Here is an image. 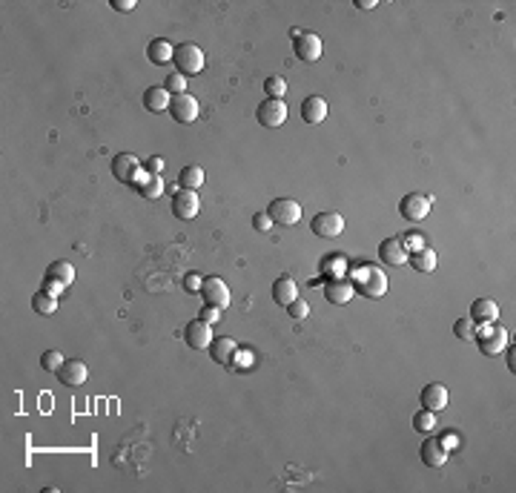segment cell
Segmentation results:
<instances>
[{"mask_svg":"<svg viewBox=\"0 0 516 493\" xmlns=\"http://www.w3.org/2000/svg\"><path fill=\"white\" fill-rule=\"evenodd\" d=\"M353 290L356 293H361V296H367V299H382L385 293H388V275L379 270V267H358L356 272H353Z\"/></svg>","mask_w":516,"mask_h":493,"instance_id":"1","label":"cell"},{"mask_svg":"<svg viewBox=\"0 0 516 493\" xmlns=\"http://www.w3.org/2000/svg\"><path fill=\"white\" fill-rule=\"evenodd\" d=\"M473 341L479 344V350L485 356H499L507 347V330L496 327V321L493 324H476V338Z\"/></svg>","mask_w":516,"mask_h":493,"instance_id":"2","label":"cell"},{"mask_svg":"<svg viewBox=\"0 0 516 493\" xmlns=\"http://www.w3.org/2000/svg\"><path fill=\"white\" fill-rule=\"evenodd\" d=\"M172 63H175V69H178L184 78L187 75H198L201 69H204V52L195 43H181V46H175Z\"/></svg>","mask_w":516,"mask_h":493,"instance_id":"3","label":"cell"},{"mask_svg":"<svg viewBox=\"0 0 516 493\" xmlns=\"http://www.w3.org/2000/svg\"><path fill=\"white\" fill-rule=\"evenodd\" d=\"M267 216L273 218V224L296 227V224L302 221V206H299V201H292V198H275V201L267 206Z\"/></svg>","mask_w":516,"mask_h":493,"instance_id":"4","label":"cell"},{"mask_svg":"<svg viewBox=\"0 0 516 493\" xmlns=\"http://www.w3.org/2000/svg\"><path fill=\"white\" fill-rule=\"evenodd\" d=\"M399 213H402L405 221L419 224V221H424L430 216V198L422 195V192H410V195H405L399 201Z\"/></svg>","mask_w":516,"mask_h":493,"instance_id":"5","label":"cell"},{"mask_svg":"<svg viewBox=\"0 0 516 493\" xmlns=\"http://www.w3.org/2000/svg\"><path fill=\"white\" fill-rule=\"evenodd\" d=\"M207 304H212V307H230V287L224 284V278H218V275H209V278H204V284H201V293H198Z\"/></svg>","mask_w":516,"mask_h":493,"instance_id":"6","label":"cell"},{"mask_svg":"<svg viewBox=\"0 0 516 493\" xmlns=\"http://www.w3.org/2000/svg\"><path fill=\"white\" fill-rule=\"evenodd\" d=\"M292 52H296V57L302 63H316L322 57L324 46H322V38L316 32H302L296 40H292Z\"/></svg>","mask_w":516,"mask_h":493,"instance_id":"7","label":"cell"},{"mask_svg":"<svg viewBox=\"0 0 516 493\" xmlns=\"http://www.w3.org/2000/svg\"><path fill=\"white\" fill-rule=\"evenodd\" d=\"M256 118H258V123H261V126H267V129H278V126L287 121V106H284V101L267 98V101H261V104H258Z\"/></svg>","mask_w":516,"mask_h":493,"instance_id":"8","label":"cell"},{"mask_svg":"<svg viewBox=\"0 0 516 493\" xmlns=\"http://www.w3.org/2000/svg\"><path fill=\"white\" fill-rule=\"evenodd\" d=\"M198 209H201V201L192 189H178L172 195V216L178 221H192L198 216Z\"/></svg>","mask_w":516,"mask_h":493,"instance_id":"9","label":"cell"},{"mask_svg":"<svg viewBox=\"0 0 516 493\" xmlns=\"http://www.w3.org/2000/svg\"><path fill=\"white\" fill-rule=\"evenodd\" d=\"M198 101L190 95V92H184V95H172V101H170V115L178 121V123H192L195 118H198Z\"/></svg>","mask_w":516,"mask_h":493,"instance_id":"10","label":"cell"},{"mask_svg":"<svg viewBox=\"0 0 516 493\" xmlns=\"http://www.w3.org/2000/svg\"><path fill=\"white\" fill-rule=\"evenodd\" d=\"M419 401H422V407H424V410H430V413L445 410V407H448V387H445V384H439V382H430V384H424V387H422Z\"/></svg>","mask_w":516,"mask_h":493,"instance_id":"11","label":"cell"},{"mask_svg":"<svg viewBox=\"0 0 516 493\" xmlns=\"http://www.w3.org/2000/svg\"><path fill=\"white\" fill-rule=\"evenodd\" d=\"M310 227L319 238H339L344 233V218L339 213H319Z\"/></svg>","mask_w":516,"mask_h":493,"instance_id":"12","label":"cell"},{"mask_svg":"<svg viewBox=\"0 0 516 493\" xmlns=\"http://www.w3.org/2000/svg\"><path fill=\"white\" fill-rule=\"evenodd\" d=\"M184 336H187V344L192 350H209V344H212V324L204 321V318H195V321L187 324Z\"/></svg>","mask_w":516,"mask_h":493,"instance_id":"13","label":"cell"},{"mask_svg":"<svg viewBox=\"0 0 516 493\" xmlns=\"http://www.w3.org/2000/svg\"><path fill=\"white\" fill-rule=\"evenodd\" d=\"M132 187L146 198V201H155V198H161L164 195V189H167V184H164V178L161 175H153V172H146V170H141L138 172V178L132 181Z\"/></svg>","mask_w":516,"mask_h":493,"instance_id":"14","label":"cell"},{"mask_svg":"<svg viewBox=\"0 0 516 493\" xmlns=\"http://www.w3.org/2000/svg\"><path fill=\"white\" fill-rule=\"evenodd\" d=\"M141 170H143V167H141V161H138L132 153H121V155L112 158V175H115L118 181H123V184H132V181L138 178Z\"/></svg>","mask_w":516,"mask_h":493,"instance_id":"15","label":"cell"},{"mask_svg":"<svg viewBox=\"0 0 516 493\" xmlns=\"http://www.w3.org/2000/svg\"><path fill=\"white\" fill-rule=\"evenodd\" d=\"M379 258H382L388 267H402V264L410 258V253H407V247H405V238H385V241L379 244Z\"/></svg>","mask_w":516,"mask_h":493,"instance_id":"16","label":"cell"},{"mask_svg":"<svg viewBox=\"0 0 516 493\" xmlns=\"http://www.w3.org/2000/svg\"><path fill=\"white\" fill-rule=\"evenodd\" d=\"M87 376H89V370H87V365L81 359H69L57 370V382L66 384V387H81L87 382Z\"/></svg>","mask_w":516,"mask_h":493,"instance_id":"17","label":"cell"},{"mask_svg":"<svg viewBox=\"0 0 516 493\" xmlns=\"http://www.w3.org/2000/svg\"><path fill=\"white\" fill-rule=\"evenodd\" d=\"M448 445L441 442V439H436V436H430V439H424L422 442V462L427 465V467H441L448 462Z\"/></svg>","mask_w":516,"mask_h":493,"instance_id":"18","label":"cell"},{"mask_svg":"<svg viewBox=\"0 0 516 493\" xmlns=\"http://www.w3.org/2000/svg\"><path fill=\"white\" fill-rule=\"evenodd\" d=\"M324 296H327V301H333V304H347V301L356 296V290H353V284H350V278H330L327 284H324Z\"/></svg>","mask_w":516,"mask_h":493,"instance_id":"19","label":"cell"},{"mask_svg":"<svg viewBox=\"0 0 516 493\" xmlns=\"http://www.w3.org/2000/svg\"><path fill=\"white\" fill-rule=\"evenodd\" d=\"M209 353H212V362H218V365H230V362L236 359V353H238V344H236V338L221 336V338H212Z\"/></svg>","mask_w":516,"mask_h":493,"instance_id":"20","label":"cell"},{"mask_svg":"<svg viewBox=\"0 0 516 493\" xmlns=\"http://www.w3.org/2000/svg\"><path fill=\"white\" fill-rule=\"evenodd\" d=\"M296 299H299V287H296V281H292L290 275L275 278V284H273V301H275L278 307H287L290 301H296Z\"/></svg>","mask_w":516,"mask_h":493,"instance_id":"21","label":"cell"},{"mask_svg":"<svg viewBox=\"0 0 516 493\" xmlns=\"http://www.w3.org/2000/svg\"><path fill=\"white\" fill-rule=\"evenodd\" d=\"M327 112H330V106H327V101H324L322 95H310V98H304V104H302V118H304V123H322V121L327 118Z\"/></svg>","mask_w":516,"mask_h":493,"instance_id":"22","label":"cell"},{"mask_svg":"<svg viewBox=\"0 0 516 493\" xmlns=\"http://www.w3.org/2000/svg\"><path fill=\"white\" fill-rule=\"evenodd\" d=\"M476 324H493L499 318V304L493 299H476L471 304V313H468Z\"/></svg>","mask_w":516,"mask_h":493,"instance_id":"23","label":"cell"},{"mask_svg":"<svg viewBox=\"0 0 516 493\" xmlns=\"http://www.w3.org/2000/svg\"><path fill=\"white\" fill-rule=\"evenodd\" d=\"M172 55H175V46L167 38H155V40H150V46H146V57H150V63H155V66L170 63Z\"/></svg>","mask_w":516,"mask_h":493,"instance_id":"24","label":"cell"},{"mask_svg":"<svg viewBox=\"0 0 516 493\" xmlns=\"http://www.w3.org/2000/svg\"><path fill=\"white\" fill-rule=\"evenodd\" d=\"M170 101L172 95L167 92V87H150L143 92V109L150 112H170Z\"/></svg>","mask_w":516,"mask_h":493,"instance_id":"25","label":"cell"},{"mask_svg":"<svg viewBox=\"0 0 516 493\" xmlns=\"http://www.w3.org/2000/svg\"><path fill=\"white\" fill-rule=\"evenodd\" d=\"M46 281H55V284H60V287H69L72 281H75V267H72L69 261H55L46 270Z\"/></svg>","mask_w":516,"mask_h":493,"instance_id":"26","label":"cell"},{"mask_svg":"<svg viewBox=\"0 0 516 493\" xmlns=\"http://www.w3.org/2000/svg\"><path fill=\"white\" fill-rule=\"evenodd\" d=\"M407 261H410V264H413V270H419V272H433V270H436V253H433L430 247L416 250Z\"/></svg>","mask_w":516,"mask_h":493,"instance_id":"27","label":"cell"},{"mask_svg":"<svg viewBox=\"0 0 516 493\" xmlns=\"http://www.w3.org/2000/svg\"><path fill=\"white\" fill-rule=\"evenodd\" d=\"M201 184H204V170L201 167H184L181 170V175H178V187L181 189H192L195 192Z\"/></svg>","mask_w":516,"mask_h":493,"instance_id":"28","label":"cell"},{"mask_svg":"<svg viewBox=\"0 0 516 493\" xmlns=\"http://www.w3.org/2000/svg\"><path fill=\"white\" fill-rule=\"evenodd\" d=\"M32 310H35L38 316H52V313L57 310V299H55L52 293L40 290V293L32 296Z\"/></svg>","mask_w":516,"mask_h":493,"instance_id":"29","label":"cell"},{"mask_svg":"<svg viewBox=\"0 0 516 493\" xmlns=\"http://www.w3.org/2000/svg\"><path fill=\"white\" fill-rule=\"evenodd\" d=\"M454 336L462 338V341H473L476 338V321L471 316H462L454 321Z\"/></svg>","mask_w":516,"mask_h":493,"instance_id":"30","label":"cell"},{"mask_svg":"<svg viewBox=\"0 0 516 493\" xmlns=\"http://www.w3.org/2000/svg\"><path fill=\"white\" fill-rule=\"evenodd\" d=\"M436 428V413H430V410H419L416 416H413V431H419V433H430Z\"/></svg>","mask_w":516,"mask_h":493,"instance_id":"31","label":"cell"},{"mask_svg":"<svg viewBox=\"0 0 516 493\" xmlns=\"http://www.w3.org/2000/svg\"><path fill=\"white\" fill-rule=\"evenodd\" d=\"M264 92H267V98L284 101V92H287V81H284V78H278V75H273V78H267V81H264Z\"/></svg>","mask_w":516,"mask_h":493,"instance_id":"32","label":"cell"},{"mask_svg":"<svg viewBox=\"0 0 516 493\" xmlns=\"http://www.w3.org/2000/svg\"><path fill=\"white\" fill-rule=\"evenodd\" d=\"M63 362H66V359H63V356L57 353V350H46V353L40 356V367H43L46 373H57Z\"/></svg>","mask_w":516,"mask_h":493,"instance_id":"33","label":"cell"},{"mask_svg":"<svg viewBox=\"0 0 516 493\" xmlns=\"http://www.w3.org/2000/svg\"><path fill=\"white\" fill-rule=\"evenodd\" d=\"M287 316H290V318H296V321H302V318H307V316H310V304H307L304 299L290 301V304H287Z\"/></svg>","mask_w":516,"mask_h":493,"instance_id":"34","label":"cell"},{"mask_svg":"<svg viewBox=\"0 0 516 493\" xmlns=\"http://www.w3.org/2000/svg\"><path fill=\"white\" fill-rule=\"evenodd\" d=\"M167 92L170 95H184L187 92V78L181 75V72H172V75H167Z\"/></svg>","mask_w":516,"mask_h":493,"instance_id":"35","label":"cell"},{"mask_svg":"<svg viewBox=\"0 0 516 493\" xmlns=\"http://www.w3.org/2000/svg\"><path fill=\"white\" fill-rule=\"evenodd\" d=\"M253 227L261 230V233H267V230L273 227V218H270L267 213H256V216H253Z\"/></svg>","mask_w":516,"mask_h":493,"instance_id":"36","label":"cell"},{"mask_svg":"<svg viewBox=\"0 0 516 493\" xmlns=\"http://www.w3.org/2000/svg\"><path fill=\"white\" fill-rule=\"evenodd\" d=\"M201 318H204V321H209V324H218V321H221V307L207 304V307L201 310Z\"/></svg>","mask_w":516,"mask_h":493,"instance_id":"37","label":"cell"},{"mask_svg":"<svg viewBox=\"0 0 516 493\" xmlns=\"http://www.w3.org/2000/svg\"><path fill=\"white\" fill-rule=\"evenodd\" d=\"M201 284H204V278H201V275H192V272H190V275L184 278L187 293H201Z\"/></svg>","mask_w":516,"mask_h":493,"instance_id":"38","label":"cell"},{"mask_svg":"<svg viewBox=\"0 0 516 493\" xmlns=\"http://www.w3.org/2000/svg\"><path fill=\"white\" fill-rule=\"evenodd\" d=\"M143 170H146V172H153V175H161V172H164V158H158V155H155V158H150V161L143 164Z\"/></svg>","mask_w":516,"mask_h":493,"instance_id":"39","label":"cell"},{"mask_svg":"<svg viewBox=\"0 0 516 493\" xmlns=\"http://www.w3.org/2000/svg\"><path fill=\"white\" fill-rule=\"evenodd\" d=\"M112 9L115 12H132L135 9V0H112Z\"/></svg>","mask_w":516,"mask_h":493,"instance_id":"40","label":"cell"},{"mask_svg":"<svg viewBox=\"0 0 516 493\" xmlns=\"http://www.w3.org/2000/svg\"><path fill=\"white\" fill-rule=\"evenodd\" d=\"M43 290H46V293H52V296H55V299H60V296H63V290H66V287H60V284H55V281H46V287H43Z\"/></svg>","mask_w":516,"mask_h":493,"instance_id":"41","label":"cell"},{"mask_svg":"<svg viewBox=\"0 0 516 493\" xmlns=\"http://www.w3.org/2000/svg\"><path fill=\"white\" fill-rule=\"evenodd\" d=\"M358 9H376V0H356Z\"/></svg>","mask_w":516,"mask_h":493,"instance_id":"42","label":"cell"},{"mask_svg":"<svg viewBox=\"0 0 516 493\" xmlns=\"http://www.w3.org/2000/svg\"><path fill=\"white\" fill-rule=\"evenodd\" d=\"M513 359H516V347L510 344V359H507V367H510V373L516 370V362H513Z\"/></svg>","mask_w":516,"mask_h":493,"instance_id":"43","label":"cell"}]
</instances>
